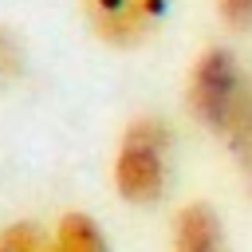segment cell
Here are the masks:
<instances>
[{
    "mask_svg": "<svg viewBox=\"0 0 252 252\" xmlns=\"http://www.w3.org/2000/svg\"><path fill=\"white\" fill-rule=\"evenodd\" d=\"M110 181L114 193L134 205L150 209L169 193L173 181V130L158 114H138L122 126L110 158Z\"/></svg>",
    "mask_w": 252,
    "mask_h": 252,
    "instance_id": "cell-1",
    "label": "cell"
},
{
    "mask_svg": "<svg viewBox=\"0 0 252 252\" xmlns=\"http://www.w3.org/2000/svg\"><path fill=\"white\" fill-rule=\"evenodd\" d=\"M244 91H248V79L240 75V63L228 47L209 43L197 51V59L185 75V106L197 126L224 138L244 102Z\"/></svg>",
    "mask_w": 252,
    "mask_h": 252,
    "instance_id": "cell-2",
    "label": "cell"
},
{
    "mask_svg": "<svg viewBox=\"0 0 252 252\" xmlns=\"http://www.w3.org/2000/svg\"><path fill=\"white\" fill-rule=\"evenodd\" d=\"M79 8L98 43L114 51H134L158 35L169 0H79Z\"/></svg>",
    "mask_w": 252,
    "mask_h": 252,
    "instance_id": "cell-3",
    "label": "cell"
},
{
    "mask_svg": "<svg viewBox=\"0 0 252 252\" xmlns=\"http://www.w3.org/2000/svg\"><path fill=\"white\" fill-rule=\"evenodd\" d=\"M169 252H228V228L209 201H189L173 213Z\"/></svg>",
    "mask_w": 252,
    "mask_h": 252,
    "instance_id": "cell-4",
    "label": "cell"
},
{
    "mask_svg": "<svg viewBox=\"0 0 252 252\" xmlns=\"http://www.w3.org/2000/svg\"><path fill=\"white\" fill-rule=\"evenodd\" d=\"M51 252H110V240L91 213L63 209L51 224Z\"/></svg>",
    "mask_w": 252,
    "mask_h": 252,
    "instance_id": "cell-5",
    "label": "cell"
},
{
    "mask_svg": "<svg viewBox=\"0 0 252 252\" xmlns=\"http://www.w3.org/2000/svg\"><path fill=\"white\" fill-rule=\"evenodd\" d=\"M0 252H51V228L20 217L0 228Z\"/></svg>",
    "mask_w": 252,
    "mask_h": 252,
    "instance_id": "cell-6",
    "label": "cell"
},
{
    "mask_svg": "<svg viewBox=\"0 0 252 252\" xmlns=\"http://www.w3.org/2000/svg\"><path fill=\"white\" fill-rule=\"evenodd\" d=\"M28 67V47L12 28H0V94H8Z\"/></svg>",
    "mask_w": 252,
    "mask_h": 252,
    "instance_id": "cell-7",
    "label": "cell"
},
{
    "mask_svg": "<svg viewBox=\"0 0 252 252\" xmlns=\"http://www.w3.org/2000/svg\"><path fill=\"white\" fill-rule=\"evenodd\" d=\"M224 142L236 150V158L252 169V83H248V91H244V102H240V110H236V118H232V130L224 134Z\"/></svg>",
    "mask_w": 252,
    "mask_h": 252,
    "instance_id": "cell-8",
    "label": "cell"
},
{
    "mask_svg": "<svg viewBox=\"0 0 252 252\" xmlns=\"http://www.w3.org/2000/svg\"><path fill=\"white\" fill-rule=\"evenodd\" d=\"M217 20L224 24V32L232 35H248L252 32V0H213Z\"/></svg>",
    "mask_w": 252,
    "mask_h": 252,
    "instance_id": "cell-9",
    "label": "cell"
}]
</instances>
